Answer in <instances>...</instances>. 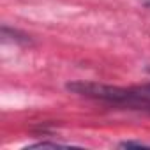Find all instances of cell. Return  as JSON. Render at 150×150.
I'll return each instance as SVG.
<instances>
[{
  "label": "cell",
  "instance_id": "cell-4",
  "mask_svg": "<svg viewBox=\"0 0 150 150\" xmlns=\"http://www.w3.org/2000/svg\"><path fill=\"white\" fill-rule=\"evenodd\" d=\"M145 6H146V7H150V0H148V2H145Z\"/></svg>",
  "mask_w": 150,
  "mask_h": 150
},
{
  "label": "cell",
  "instance_id": "cell-3",
  "mask_svg": "<svg viewBox=\"0 0 150 150\" xmlns=\"http://www.w3.org/2000/svg\"><path fill=\"white\" fill-rule=\"evenodd\" d=\"M139 88H141L146 96H150V83H148V85H143V87H139Z\"/></svg>",
  "mask_w": 150,
  "mask_h": 150
},
{
  "label": "cell",
  "instance_id": "cell-2",
  "mask_svg": "<svg viewBox=\"0 0 150 150\" xmlns=\"http://www.w3.org/2000/svg\"><path fill=\"white\" fill-rule=\"evenodd\" d=\"M118 146L122 148H131V146H150L148 143H143V141H122Z\"/></svg>",
  "mask_w": 150,
  "mask_h": 150
},
{
  "label": "cell",
  "instance_id": "cell-1",
  "mask_svg": "<svg viewBox=\"0 0 150 150\" xmlns=\"http://www.w3.org/2000/svg\"><path fill=\"white\" fill-rule=\"evenodd\" d=\"M67 90L83 97H88V99H94V101L106 103V104L150 111V96H146L139 87L124 88V87L103 85V83H94V81H74L67 85Z\"/></svg>",
  "mask_w": 150,
  "mask_h": 150
}]
</instances>
